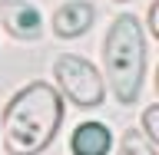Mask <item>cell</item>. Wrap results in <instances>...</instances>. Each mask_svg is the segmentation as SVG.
<instances>
[{"label": "cell", "mask_w": 159, "mask_h": 155, "mask_svg": "<svg viewBox=\"0 0 159 155\" xmlns=\"http://www.w3.org/2000/svg\"><path fill=\"white\" fill-rule=\"evenodd\" d=\"M63 119L60 93L47 83H30L20 89L3 112V149L7 155H40L53 142Z\"/></svg>", "instance_id": "1"}, {"label": "cell", "mask_w": 159, "mask_h": 155, "mask_svg": "<svg viewBox=\"0 0 159 155\" xmlns=\"http://www.w3.org/2000/svg\"><path fill=\"white\" fill-rule=\"evenodd\" d=\"M103 59H106V76L116 99L123 106L136 102L143 69H146V43H143V30H139L136 17H129V13L116 17V23L106 33V43H103Z\"/></svg>", "instance_id": "2"}, {"label": "cell", "mask_w": 159, "mask_h": 155, "mask_svg": "<svg viewBox=\"0 0 159 155\" xmlns=\"http://www.w3.org/2000/svg\"><path fill=\"white\" fill-rule=\"evenodd\" d=\"M53 73H57L60 89L66 93V99L73 106L93 109V106L103 102V79H99L93 63H86V59H80V56H60Z\"/></svg>", "instance_id": "3"}, {"label": "cell", "mask_w": 159, "mask_h": 155, "mask_svg": "<svg viewBox=\"0 0 159 155\" xmlns=\"http://www.w3.org/2000/svg\"><path fill=\"white\" fill-rule=\"evenodd\" d=\"M0 23L17 40L40 37V13H37V7H30L27 0H3L0 3Z\"/></svg>", "instance_id": "4"}, {"label": "cell", "mask_w": 159, "mask_h": 155, "mask_svg": "<svg viewBox=\"0 0 159 155\" xmlns=\"http://www.w3.org/2000/svg\"><path fill=\"white\" fill-rule=\"evenodd\" d=\"M109 145H113V136H109V129L99 126V122H83V126H76L73 142H70L73 155H106Z\"/></svg>", "instance_id": "5"}, {"label": "cell", "mask_w": 159, "mask_h": 155, "mask_svg": "<svg viewBox=\"0 0 159 155\" xmlns=\"http://www.w3.org/2000/svg\"><path fill=\"white\" fill-rule=\"evenodd\" d=\"M89 23H93V7L83 0H73V3H66L53 13V30L60 37H80L89 30Z\"/></svg>", "instance_id": "6"}, {"label": "cell", "mask_w": 159, "mask_h": 155, "mask_svg": "<svg viewBox=\"0 0 159 155\" xmlns=\"http://www.w3.org/2000/svg\"><path fill=\"white\" fill-rule=\"evenodd\" d=\"M119 155H156V149L146 142V136L129 132V136L123 139V149H119Z\"/></svg>", "instance_id": "7"}, {"label": "cell", "mask_w": 159, "mask_h": 155, "mask_svg": "<svg viewBox=\"0 0 159 155\" xmlns=\"http://www.w3.org/2000/svg\"><path fill=\"white\" fill-rule=\"evenodd\" d=\"M143 122H146V136H149V142H159V106H149L146 116H143Z\"/></svg>", "instance_id": "8"}, {"label": "cell", "mask_w": 159, "mask_h": 155, "mask_svg": "<svg viewBox=\"0 0 159 155\" xmlns=\"http://www.w3.org/2000/svg\"><path fill=\"white\" fill-rule=\"evenodd\" d=\"M149 27H152V33L159 37V7L152 3V10H149Z\"/></svg>", "instance_id": "9"}]
</instances>
